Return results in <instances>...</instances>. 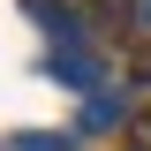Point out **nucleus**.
Masks as SVG:
<instances>
[{"label": "nucleus", "mask_w": 151, "mask_h": 151, "mask_svg": "<svg viewBox=\"0 0 151 151\" xmlns=\"http://www.w3.org/2000/svg\"><path fill=\"white\" fill-rule=\"evenodd\" d=\"M129 151H151V106L136 113V129H129Z\"/></svg>", "instance_id": "1"}, {"label": "nucleus", "mask_w": 151, "mask_h": 151, "mask_svg": "<svg viewBox=\"0 0 151 151\" xmlns=\"http://www.w3.org/2000/svg\"><path fill=\"white\" fill-rule=\"evenodd\" d=\"M129 76H136V83H151V45H136V53H129Z\"/></svg>", "instance_id": "2"}]
</instances>
